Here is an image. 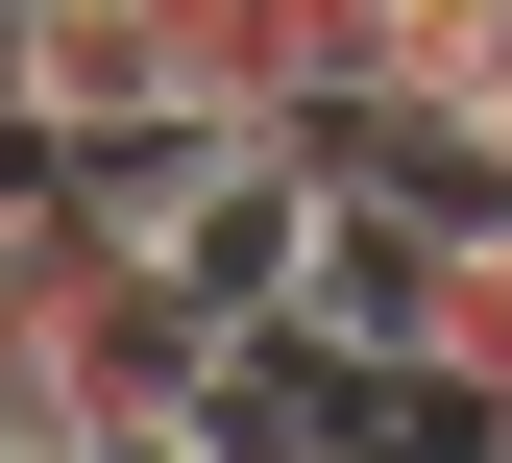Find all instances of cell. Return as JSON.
Segmentation results:
<instances>
[{"label":"cell","mask_w":512,"mask_h":463,"mask_svg":"<svg viewBox=\"0 0 512 463\" xmlns=\"http://www.w3.org/2000/svg\"><path fill=\"white\" fill-rule=\"evenodd\" d=\"M0 147L147 171L171 147V0H0Z\"/></svg>","instance_id":"7a4b0ae2"},{"label":"cell","mask_w":512,"mask_h":463,"mask_svg":"<svg viewBox=\"0 0 512 463\" xmlns=\"http://www.w3.org/2000/svg\"><path fill=\"white\" fill-rule=\"evenodd\" d=\"M122 195H147L171 293H196L220 342H269V317H293V269H317V195H342V147H317V122H171Z\"/></svg>","instance_id":"6da1fadb"},{"label":"cell","mask_w":512,"mask_h":463,"mask_svg":"<svg viewBox=\"0 0 512 463\" xmlns=\"http://www.w3.org/2000/svg\"><path fill=\"white\" fill-rule=\"evenodd\" d=\"M415 439H512V195L439 220V293H415Z\"/></svg>","instance_id":"277c9868"},{"label":"cell","mask_w":512,"mask_h":463,"mask_svg":"<svg viewBox=\"0 0 512 463\" xmlns=\"http://www.w3.org/2000/svg\"><path fill=\"white\" fill-rule=\"evenodd\" d=\"M366 0H171V122H342Z\"/></svg>","instance_id":"3957f363"}]
</instances>
